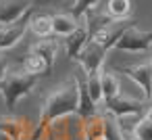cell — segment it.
Here are the masks:
<instances>
[{
  "mask_svg": "<svg viewBox=\"0 0 152 140\" xmlns=\"http://www.w3.org/2000/svg\"><path fill=\"white\" fill-rule=\"evenodd\" d=\"M50 17H52V34L63 36V38L69 36L79 25V19H75L71 13H54Z\"/></svg>",
  "mask_w": 152,
  "mask_h": 140,
  "instance_id": "7c38bea8",
  "label": "cell"
},
{
  "mask_svg": "<svg viewBox=\"0 0 152 140\" xmlns=\"http://www.w3.org/2000/svg\"><path fill=\"white\" fill-rule=\"evenodd\" d=\"M104 111H108L110 115L115 117H131V115H142L144 113V100H137V98H131V96H125V94H117L115 98L102 102Z\"/></svg>",
  "mask_w": 152,
  "mask_h": 140,
  "instance_id": "52a82bcc",
  "label": "cell"
},
{
  "mask_svg": "<svg viewBox=\"0 0 152 140\" xmlns=\"http://www.w3.org/2000/svg\"><path fill=\"white\" fill-rule=\"evenodd\" d=\"M121 71L129 80H133V84L140 86V90L144 92V98L148 100L152 94V65L150 63H137V65L121 67Z\"/></svg>",
  "mask_w": 152,
  "mask_h": 140,
  "instance_id": "ba28073f",
  "label": "cell"
},
{
  "mask_svg": "<svg viewBox=\"0 0 152 140\" xmlns=\"http://www.w3.org/2000/svg\"><path fill=\"white\" fill-rule=\"evenodd\" d=\"M98 4H100V0H73V4L69 7V13L75 19H79V17L88 15L92 9H96Z\"/></svg>",
  "mask_w": 152,
  "mask_h": 140,
  "instance_id": "ffe728a7",
  "label": "cell"
},
{
  "mask_svg": "<svg viewBox=\"0 0 152 140\" xmlns=\"http://www.w3.org/2000/svg\"><path fill=\"white\" fill-rule=\"evenodd\" d=\"M115 48L125 52H146L148 48H152V32H144L137 25H131L117 40Z\"/></svg>",
  "mask_w": 152,
  "mask_h": 140,
  "instance_id": "277c9868",
  "label": "cell"
},
{
  "mask_svg": "<svg viewBox=\"0 0 152 140\" xmlns=\"http://www.w3.org/2000/svg\"><path fill=\"white\" fill-rule=\"evenodd\" d=\"M131 25H135V21L129 19V17H127V19H108L106 23L98 25V27L92 32L90 40L96 42V44H100V46H104L106 50H110V48H115V44H117V40L123 36V32H125L127 27H131Z\"/></svg>",
  "mask_w": 152,
  "mask_h": 140,
  "instance_id": "3957f363",
  "label": "cell"
},
{
  "mask_svg": "<svg viewBox=\"0 0 152 140\" xmlns=\"http://www.w3.org/2000/svg\"><path fill=\"white\" fill-rule=\"evenodd\" d=\"M150 65H152V59H150Z\"/></svg>",
  "mask_w": 152,
  "mask_h": 140,
  "instance_id": "4316f807",
  "label": "cell"
},
{
  "mask_svg": "<svg viewBox=\"0 0 152 140\" xmlns=\"http://www.w3.org/2000/svg\"><path fill=\"white\" fill-rule=\"evenodd\" d=\"M27 73H34V75H44L46 71H48V65H46V61L40 57V55H36V52H27L25 57H23V65H21Z\"/></svg>",
  "mask_w": 152,
  "mask_h": 140,
  "instance_id": "2e32d148",
  "label": "cell"
},
{
  "mask_svg": "<svg viewBox=\"0 0 152 140\" xmlns=\"http://www.w3.org/2000/svg\"><path fill=\"white\" fill-rule=\"evenodd\" d=\"M90 36H92L90 17L83 15V17H79V25H77L69 36H65V52H67V57H69L71 61H77V57H79L81 48L88 44Z\"/></svg>",
  "mask_w": 152,
  "mask_h": 140,
  "instance_id": "5b68a950",
  "label": "cell"
},
{
  "mask_svg": "<svg viewBox=\"0 0 152 140\" xmlns=\"http://www.w3.org/2000/svg\"><path fill=\"white\" fill-rule=\"evenodd\" d=\"M102 71V69H100ZM100 71L98 73H92V75H86V90H88V96L90 100L98 107L102 102V86H100Z\"/></svg>",
  "mask_w": 152,
  "mask_h": 140,
  "instance_id": "d6986e66",
  "label": "cell"
},
{
  "mask_svg": "<svg viewBox=\"0 0 152 140\" xmlns=\"http://www.w3.org/2000/svg\"><path fill=\"white\" fill-rule=\"evenodd\" d=\"M29 52H36V55H40L44 61H46V65H48V69H52L54 67V63H56V57H58V42L54 40V38H44V40H40V42H36L31 48H29Z\"/></svg>",
  "mask_w": 152,
  "mask_h": 140,
  "instance_id": "8fae6325",
  "label": "cell"
},
{
  "mask_svg": "<svg viewBox=\"0 0 152 140\" xmlns=\"http://www.w3.org/2000/svg\"><path fill=\"white\" fill-rule=\"evenodd\" d=\"M102 125H104V140H127L119 119L108 111H102Z\"/></svg>",
  "mask_w": 152,
  "mask_h": 140,
  "instance_id": "9a60e30c",
  "label": "cell"
},
{
  "mask_svg": "<svg viewBox=\"0 0 152 140\" xmlns=\"http://www.w3.org/2000/svg\"><path fill=\"white\" fill-rule=\"evenodd\" d=\"M148 100H152V94H150V98H148Z\"/></svg>",
  "mask_w": 152,
  "mask_h": 140,
  "instance_id": "484cf974",
  "label": "cell"
},
{
  "mask_svg": "<svg viewBox=\"0 0 152 140\" xmlns=\"http://www.w3.org/2000/svg\"><path fill=\"white\" fill-rule=\"evenodd\" d=\"M100 86H102V102L115 98L117 94H121V84L119 77L113 71H100Z\"/></svg>",
  "mask_w": 152,
  "mask_h": 140,
  "instance_id": "4fadbf2b",
  "label": "cell"
},
{
  "mask_svg": "<svg viewBox=\"0 0 152 140\" xmlns=\"http://www.w3.org/2000/svg\"><path fill=\"white\" fill-rule=\"evenodd\" d=\"M131 13V0H108L106 15L110 19H127Z\"/></svg>",
  "mask_w": 152,
  "mask_h": 140,
  "instance_id": "ac0fdd59",
  "label": "cell"
},
{
  "mask_svg": "<svg viewBox=\"0 0 152 140\" xmlns=\"http://www.w3.org/2000/svg\"><path fill=\"white\" fill-rule=\"evenodd\" d=\"M27 29H29V19H25V17L15 21V23L2 25V27H0V52L13 48L19 40H23Z\"/></svg>",
  "mask_w": 152,
  "mask_h": 140,
  "instance_id": "30bf717a",
  "label": "cell"
},
{
  "mask_svg": "<svg viewBox=\"0 0 152 140\" xmlns=\"http://www.w3.org/2000/svg\"><path fill=\"white\" fill-rule=\"evenodd\" d=\"M67 115H79V88H77L75 75L46 94L42 109H40L36 136H40L48 125H52L56 119L67 117Z\"/></svg>",
  "mask_w": 152,
  "mask_h": 140,
  "instance_id": "6da1fadb",
  "label": "cell"
},
{
  "mask_svg": "<svg viewBox=\"0 0 152 140\" xmlns=\"http://www.w3.org/2000/svg\"><path fill=\"white\" fill-rule=\"evenodd\" d=\"M7 69H9V59H7V55L0 52V80H2V75H4Z\"/></svg>",
  "mask_w": 152,
  "mask_h": 140,
  "instance_id": "603a6c76",
  "label": "cell"
},
{
  "mask_svg": "<svg viewBox=\"0 0 152 140\" xmlns=\"http://www.w3.org/2000/svg\"><path fill=\"white\" fill-rule=\"evenodd\" d=\"M0 27H2V25H0Z\"/></svg>",
  "mask_w": 152,
  "mask_h": 140,
  "instance_id": "83f0119b",
  "label": "cell"
},
{
  "mask_svg": "<svg viewBox=\"0 0 152 140\" xmlns=\"http://www.w3.org/2000/svg\"><path fill=\"white\" fill-rule=\"evenodd\" d=\"M127 140H137V138H133V136H131V138H127Z\"/></svg>",
  "mask_w": 152,
  "mask_h": 140,
  "instance_id": "d4e9b609",
  "label": "cell"
},
{
  "mask_svg": "<svg viewBox=\"0 0 152 140\" xmlns=\"http://www.w3.org/2000/svg\"><path fill=\"white\" fill-rule=\"evenodd\" d=\"M144 117H146V119H150V121H152V107H150V109H146V111H144Z\"/></svg>",
  "mask_w": 152,
  "mask_h": 140,
  "instance_id": "cb8c5ba5",
  "label": "cell"
},
{
  "mask_svg": "<svg viewBox=\"0 0 152 140\" xmlns=\"http://www.w3.org/2000/svg\"><path fill=\"white\" fill-rule=\"evenodd\" d=\"M31 9H61V7H71L73 0H29Z\"/></svg>",
  "mask_w": 152,
  "mask_h": 140,
  "instance_id": "7402d4cb",
  "label": "cell"
},
{
  "mask_svg": "<svg viewBox=\"0 0 152 140\" xmlns=\"http://www.w3.org/2000/svg\"><path fill=\"white\" fill-rule=\"evenodd\" d=\"M40 82V75L27 73L23 67H11L4 71L2 80H0V96L4 98V107L9 113L15 111L17 102L25 98Z\"/></svg>",
  "mask_w": 152,
  "mask_h": 140,
  "instance_id": "7a4b0ae2",
  "label": "cell"
},
{
  "mask_svg": "<svg viewBox=\"0 0 152 140\" xmlns=\"http://www.w3.org/2000/svg\"><path fill=\"white\" fill-rule=\"evenodd\" d=\"M133 138H137V140H152V121L146 119V117L137 119L135 125H133Z\"/></svg>",
  "mask_w": 152,
  "mask_h": 140,
  "instance_id": "44dd1931",
  "label": "cell"
},
{
  "mask_svg": "<svg viewBox=\"0 0 152 140\" xmlns=\"http://www.w3.org/2000/svg\"><path fill=\"white\" fill-rule=\"evenodd\" d=\"M83 136H86V140H104L102 113H94L83 119Z\"/></svg>",
  "mask_w": 152,
  "mask_h": 140,
  "instance_id": "5bb4252c",
  "label": "cell"
},
{
  "mask_svg": "<svg viewBox=\"0 0 152 140\" xmlns=\"http://www.w3.org/2000/svg\"><path fill=\"white\" fill-rule=\"evenodd\" d=\"M29 29L40 36V38H48L52 34V17L50 15H38L29 19Z\"/></svg>",
  "mask_w": 152,
  "mask_h": 140,
  "instance_id": "e0dca14e",
  "label": "cell"
},
{
  "mask_svg": "<svg viewBox=\"0 0 152 140\" xmlns=\"http://www.w3.org/2000/svg\"><path fill=\"white\" fill-rule=\"evenodd\" d=\"M106 55H108V50H106L104 46H100V44L88 40V44L81 48V52H79V57H77V61H79V65H81V69H83V75L98 73V71L102 69V63H104Z\"/></svg>",
  "mask_w": 152,
  "mask_h": 140,
  "instance_id": "8992f818",
  "label": "cell"
},
{
  "mask_svg": "<svg viewBox=\"0 0 152 140\" xmlns=\"http://www.w3.org/2000/svg\"><path fill=\"white\" fill-rule=\"evenodd\" d=\"M31 11L29 0H0V25H9L23 19Z\"/></svg>",
  "mask_w": 152,
  "mask_h": 140,
  "instance_id": "9c48e42d",
  "label": "cell"
}]
</instances>
